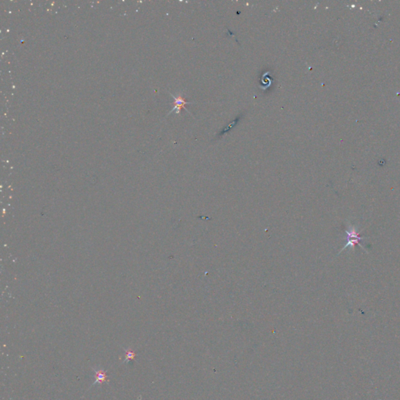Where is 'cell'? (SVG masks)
Listing matches in <instances>:
<instances>
[{"mask_svg":"<svg viewBox=\"0 0 400 400\" xmlns=\"http://www.w3.org/2000/svg\"><path fill=\"white\" fill-rule=\"evenodd\" d=\"M345 232H346L347 236H348V238H347V244L345 245V247L342 248V251H343L344 249L347 248L348 247H351V248L353 249V248H354L355 245H359V241L362 240V239L364 238H362L359 236V234L356 231V228H355L354 227L350 226L349 230H348V231H345ZM359 245L361 246V248H362V245Z\"/></svg>","mask_w":400,"mask_h":400,"instance_id":"1","label":"cell"},{"mask_svg":"<svg viewBox=\"0 0 400 400\" xmlns=\"http://www.w3.org/2000/svg\"><path fill=\"white\" fill-rule=\"evenodd\" d=\"M125 352H126V357H125L124 360L123 362L127 360H133V359L135 358L136 354L131 349H128V350H125Z\"/></svg>","mask_w":400,"mask_h":400,"instance_id":"4","label":"cell"},{"mask_svg":"<svg viewBox=\"0 0 400 400\" xmlns=\"http://www.w3.org/2000/svg\"><path fill=\"white\" fill-rule=\"evenodd\" d=\"M171 96L174 98V102H173V104H174V106H173V109L170 110V112H172L173 111H176V113H180L181 112V109H184L186 111H187L188 113L191 114V112H189V111L187 109L185 108V105L186 104H192V102H187L185 100V98H184L183 97H181V95H179L178 97H175L174 95H173L172 94H170Z\"/></svg>","mask_w":400,"mask_h":400,"instance_id":"2","label":"cell"},{"mask_svg":"<svg viewBox=\"0 0 400 400\" xmlns=\"http://www.w3.org/2000/svg\"><path fill=\"white\" fill-rule=\"evenodd\" d=\"M95 372V382L93 383V385L96 384H102L106 379L107 378V376H106V372L103 371L102 370H94Z\"/></svg>","mask_w":400,"mask_h":400,"instance_id":"3","label":"cell"}]
</instances>
